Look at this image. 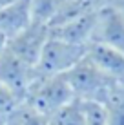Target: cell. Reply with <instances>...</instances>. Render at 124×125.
<instances>
[{
  "mask_svg": "<svg viewBox=\"0 0 124 125\" xmlns=\"http://www.w3.org/2000/svg\"><path fill=\"white\" fill-rule=\"evenodd\" d=\"M73 100L75 94L71 91L66 74L37 76V80L31 83L24 98L26 103H29L33 109H37L48 118Z\"/></svg>",
  "mask_w": 124,
  "mask_h": 125,
  "instance_id": "cell-1",
  "label": "cell"
},
{
  "mask_svg": "<svg viewBox=\"0 0 124 125\" xmlns=\"http://www.w3.org/2000/svg\"><path fill=\"white\" fill-rule=\"evenodd\" d=\"M75 100L80 102H99L102 103L111 91V87L121 80H113L106 73H102L88 56L66 73Z\"/></svg>",
  "mask_w": 124,
  "mask_h": 125,
  "instance_id": "cell-2",
  "label": "cell"
},
{
  "mask_svg": "<svg viewBox=\"0 0 124 125\" xmlns=\"http://www.w3.org/2000/svg\"><path fill=\"white\" fill-rule=\"evenodd\" d=\"M86 51L88 45H77L49 36L44 49H42L40 60L37 63V74L38 76L66 74L69 69H73L86 56Z\"/></svg>",
  "mask_w": 124,
  "mask_h": 125,
  "instance_id": "cell-3",
  "label": "cell"
},
{
  "mask_svg": "<svg viewBox=\"0 0 124 125\" xmlns=\"http://www.w3.org/2000/svg\"><path fill=\"white\" fill-rule=\"evenodd\" d=\"M48 38H49V25L31 22L22 33L7 40V51L37 69V63L40 60L42 49H44Z\"/></svg>",
  "mask_w": 124,
  "mask_h": 125,
  "instance_id": "cell-4",
  "label": "cell"
},
{
  "mask_svg": "<svg viewBox=\"0 0 124 125\" xmlns=\"http://www.w3.org/2000/svg\"><path fill=\"white\" fill-rule=\"evenodd\" d=\"M37 69L22 62L20 58H16L13 53L7 51V47L0 54V83L11 89L16 96H20L22 102L26 98L28 89L37 80Z\"/></svg>",
  "mask_w": 124,
  "mask_h": 125,
  "instance_id": "cell-5",
  "label": "cell"
},
{
  "mask_svg": "<svg viewBox=\"0 0 124 125\" xmlns=\"http://www.w3.org/2000/svg\"><path fill=\"white\" fill-rule=\"evenodd\" d=\"M91 42L108 44L124 53V9L106 4L99 9L97 27Z\"/></svg>",
  "mask_w": 124,
  "mask_h": 125,
  "instance_id": "cell-6",
  "label": "cell"
},
{
  "mask_svg": "<svg viewBox=\"0 0 124 125\" xmlns=\"http://www.w3.org/2000/svg\"><path fill=\"white\" fill-rule=\"evenodd\" d=\"M97 15H99V9L89 11L86 15H80L64 24L51 25L49 36L69 42V44H77V45H89L93 40V34H95V27H97Z\"/></svg>",
  "mask_w": 124,
  "mask_h": 125,
  "instance_id": "cell-7",
  "label": "cell"
},
{
  "mask_svg": "<svg viewBox=\"0 0 124 125\" xmlns=\"http://www.w3.org/2000/svg\"><path fill=\"white\" fill-rule=\"evenodd\" d=\"M86 56L113 80H124V53L108 44L91 42L88 45Z\"/></svg>",
  "mask_w": 124,
  "mask_h": 125,
  "instance_id": "cell-8",
  "label": "cell"
},
{
  "mask_svg": "<svg viewBox=\"0 0 124 125\" xmlns=\"http://www.w3.org/2000/svg\"><path fill=\"white\" fill-rule=\"evenodd\" d=\"M31 24V4L29 0H18L0 9V33L9 40L22 33Z\"/></svg>",
  "mask_w": 124,
  "mask_h": 125,
  "instance_id": "cell-9",
  "label": "cell"
},
{
  "mask_svg": "<svg viewBox=\"0 0 124 125\" xmlns=\"http://www.w3.org/2000/svg\"><path fill=\"white\" fill-rule=\"evenodd\" d=\"M108 125H124V80L117 82L102 102Z\"/></svg>",
  "mask_w": 124,
  "mask_h": 125,
  "instance_id": "cell-10",
  "label": "cell"
},
{
  "mask_svg": "<svg viewBox=\"0 0 124 125\" xmlns=\"http://www.w3.org/2000/svg\"><path fill=\"white\" fill-rule=\"evenodd\" d=\"M49 125H84L82 102L73 100L49 116Z\"/></svg>",
  "mask_w": 124,
  "mask_h": 125,
  "instance_id": "cell-11",
  "label": "cell"
},
{
  "mask_svg": "<svg viewBox=\"0 0 124 125\" xmlns=\"http://www.w3.org/2000/svg\"><path fill=\"white\" fill-rule=\"evenodd\" d=\"M7 125H49V118L33 109L29 103L22 102L9 118Z\"/></svg>",
  "mask_w": 124,
  "mask_h": 125,
  "instance_id": "cell-12",
  "label": "cell"
},
{
  "mask_svg": "<svg viewBox=\"0 0 124 125\" xmlns=\"http://www.w3.org/2000/svg\"><path fill=\"white\" fill-rule=\"evenodd\" d=\"M31 4V22L49 25L58 11V0H29Z\"/></svg>",
  "mask_w": 124,
  "mask_h": 125,
  "instance_id": "cell-13",
  "label": "cell"
},
{
  "mask_svg": "<svg viewBox=\"0 0 124 125\" xmlns=\"http://www.w3.org/2000/svg\"><path fill=\"white\" fill-rule=\"evenodd\" d=\"M22 103V98L16 96L11 89L0 83V125H7L9 118L16 111V107Z\"/></svg>",
  "mask_w": 124,
  "mask_h": 125,
  "instance_id": "cell-14",
  "label": "cell"
},
{
  "mask_svg": "<svg viewBox=\"0 0 124 125\" xmlns=\"http://www.w3.org/2000/svg\"><path fill=\"white\" fill-rule=\"evenodd\" d=\"M84 125H108L104 105L99 102H82Z\"/></svg>",
  "mask_w": 124,
  "mask_h": 125,
  "instance_id": "cell-15",
  "label": "cell"
},
{
  "mask_svg": "<svg viewBox=\"0 0 124 125\" xmlns=\"http://www.w3.org/2000/svg\"><path fill=\"white\" fill-rule=\"evenodd\" d=\"M6 47H7V38L4 36L2 33H0V54H2L4 51H6Z\"/></svg>",
  "mask_w": 124,
  "mask_h": 125,
  "instance_id": "cell-16",
  "label": "cell"
},
{
  "mask_svg": "<svg viewBox=\"0 0 124 125\" xmlns=\"http://www.w3.org/2000/svg\"><path fill=\"white\" fill-rule=\"evenodd\" d=\"M15 2H18V0H0V9H4V7L11 6V4H15Z\"/></svg>",
  "mask_w": 124,
  "mask_h": 125,
  "instance_id": "cell-17",
  "label": "cell"
},
{
  "mask_svg": "<svg viewBox=\"0 0 124 125\" xmlns=\"http://www.w3.org/2000/svg\"><path fill=\"white\" fill-rule=\"evenodd\" d=\"M110 4H113V6L122 7V9H124V0H113V2H110Z\"/></svg>",
  "mask_w": 124,
  "mask_h": 125,
  "instance_id": "cell-18",
  "label": "cell"
}]
</instances>
